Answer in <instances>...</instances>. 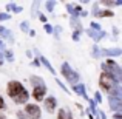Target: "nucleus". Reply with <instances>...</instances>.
<instances>
[{"label": "nucleus", "mask_w": 122, "mask_h": 119, "mask_svg": "<svg viewBox=\"0 0 122 119\" xmlns=\"http://www.w3.org/2000/svg\"><path fill=\"white\" fill-rule=\"evenodd\" d=\"M6 93H8V96L12 99L14 104H17V105L28 104L30 91L23 87V83H22L20 80H9L8 85H6Z\"/></svg>", "instance_id": "obj_1"}, {"label": "nucleus", "mask_w": 122, "mask_h": 119, "mask_svg": "<svg viewBox=\"0 0 122 119\" xmlns=\"http://www.w3.org/2000/svg\"><path fill=\"white\" fill-rule=\"evenodd\" d=\"M60 74L63 76V78L66 79V82L70 83V85H76V83H79V79H81V76H79V73L76 71V70H73L71 67H70L68 62H63L62 63V68H60Z\"/></svg>", "instance_id": "obj_2"}, {"label": "nucleus", "mask_w": 122, "mask_h": 119, "mask_svg": "<svg viewBox=\"0 0 122 119\" xmlns=\"http://www.w3.org/2000/svg\"><path fill=\"white\" fill-rule=\"evenodd\" d=\"M99 85H101V88L104 90V91L110 93L111 90H113V87L119 85V83H116L108 74H105V73H101V76H99Z\"/></svg>", "instance_id": "obj_3"}, {"label": "nucleus", "mask_w": 122, "mask_h": 119, "mask_svg": "<svg viewBox=\"0 0 122 119\" xmlns=\"http://www.w3.org/2000/svg\"><path fill=\"white\" fill-rule=\"evenodd\" d=\"M25 114L30 119H40L42 118V110L37 104H25Z\"/></svg>", "instance_id": "obj_4"}, {"label": "nucleus", "mask_w": 122, "mask_h": 119, "mask_svg": "<svg viewBox=\"0 0 122 119\" xmlns=\"http://www.w3.org/2000/svg\"><path fill=\"white\" fill-rule=\"evenodd\" d=\"M85 34H86L88 37H91V39L94 40V43H96V45H97L102 39H105V37L108 36V33H107V31H104V30H101V31H94V30H90V28H86V30H85Z\"/></svg>", "instance_id": "obj_5"}, {"label": "nucleus", "mask_w": 122, "mask_h": 119, "mask_svg": "<svg viewBox=\"0 0 122 119\" xmlns=\"http://www.w3.org/2000/svg\"><path fill=\"white\" fill-rule=\"evenodd\" d=\"M93 17H113L114 12L111 9H99L97 3H93V11H91Z\"/></svg>", "instance_id": "obj_6"}, {"label": "nucleus", "mask_w": 122, "mask_h": 119, "mask_svg": "<svg viewBox=\"0 0 122 119\" xmlns=\"http://www.w3.org/2000/svg\"><path fill=\"white\" fill-rule=\"evenodd\" d=\"M43 107L48 113H54V111L57 110V99L54 98L53 94H50L48 98L43 99Z\"/></svg>", "instance_id": "obj_7"}, {"label": "nucleus", "mask_w": 122, "mask_h": 119, "mask_svg": "<svg viewBox=\"0 0 122 119\" xmlns=\"http://www.w3.org/2000/svg\"><path fill=\"white\" fill-rule=\"evenodd\" d=\"M46 85H40V87H34L33 88V98L36 99L37 102H42L45 98H46Z\"/></svg>", "instance_id": "obj_8"}, {"label": "nucleus", "mask_w": 122, "mask_h": 119, "mask_svg": "<svg viewBox=\"0 0 122 119\" xmlns=\"http://www.w3.org/2000/svg\"><path fill=\"white\" fill-rule=\"evenodd\" d=\"M122 54L121 48H101V57H108V59H113V57H119Z\"/></svg>", "instance_id": "obj_9"}, {"label": "nucleus", "mask_w": 122, "mask_h": 119, "mask_svg": "<svg viewBox=\"0 0 122 119\" xmlns=\"http://www.w3.org/2000/svg\"><path fill=\"white\" fill-rule=\"evenodd\" d=\"M108 105H110L111 111H114V113H122V99L108 96Z\"/></svg>", "instance_id": "obj_10"}, {"label": "nucleus", "mask_w": 122, "mask_h": 119, "mask_svg": "<svg viewBox=\"0 0 122 119\" xmlns=\"http://www.w3.org/2000/svg\"><path fill=\"white\" fill-rule=\"evenodd\" d=\"M0 40H8L9 43H14V34H12V31L11 30H8V28H5V26H2V25H0Z\"/></svg>", "instance_id": "obj_11"}, {"label": "nucleus", "mask_w": 122, "mask_h": 119, "mask_svg": "<svg viewBox=\"0 0 122 119\" xmlns=\"http://www.w3.org/2000/svg\"><path fill=\"white\" fill-rule=\"evenodd\" d=\"M70 91H73V93H76V94H79V96H82V98H85L86 96V90H85V83H76V85H73L71 87V90Z\"/></svg>", "instance_id": "obj_12"}, {"label": "nucleus", "mask_w": 122, "mask_h": 119, "mask_svg": "<svg viewBox=\"0 0 122 119\" xmlns=\"http://www.w3.org/2000/svg\"><path fill=\"white\" fill-rule=\"evenodd\" d=\"M57 119H74L73 118V113L71 110H68V108H60L59 111H57Z\"/></svg>", "instance_id": "obj_13"}, {"label": "nucleus", "mask_w": 122, "mask_h": 119, "mask_svg": "<svg viewBox=\"0 0 122 119\" xmlns=\"http://www.w3.org/2000/svg\"><path fill=\"white\" fill-rule=\"evenodd\" d=\"M39 60H40V65H43L45 68H46L48 71L51 73V74H56V70L53 68V65H51V62H50V60H48V59H46L45 56H39Z\"/></svg>", "instance_id": "obj_14"}, {"label": "nucleus", "mask_w": 122, "mask_h": 119, "mask_svg": "<svg viewBox=\"0 0 122 119\" xmlns=\"http://www.w3.org/2000/svg\"><path fill=\"white\" fill-rule=\"evenodd\" d=\"M70 25H71L73 31H83L82 25H81V20L77 17H70Z\"/></svg>", "instance_id": "obj_15"}, {"label": "nucleus", "mask_w": 122, "mask_h": 119, "mask_svg": "<svg viewBox=\"0 0 122 119\" xmlns=\"http://www.w3.org/2000/svg\"><path fill=\"white\" fill-rule=\"evenodd\" d=\"M6 11H8V14H9V11H12L14 14H20V12L23 11V8H22V6H17L15 3H6Z\"/></svg>", "instance_id": "obj_16"}, {"label": "nucleus", "mask_w": 122, "mask_h": 119, "mask_svg": "<svg viewBox=\"0 0 122 119\" xmlns=\"http://www.w3.org/2000/svg\"><path fill=\"white\" fill-rule=\"evenodd\" d=\"M30 82H31V85H33V88L34 87H40V85H46L45 83V80L40 78V76H31L30 78Z\"/></svg>", "instance_id": "obj_17"}, {"label": "nucleus", "mask_w": 122, "mask_h": 119, "mask_svg": "<svg viewBox=\"0 0 122 119\" xmlns=\"http://www.w3.org/2000/svg\"><path fill=\"white\" fill-rule=\"evenodd\" d=\"M91 56H93V59H101V47L99 45H93L91 47Z\"/></svg>", "instance_id": "obj_18"}, {"label": "nucleus", "mask_w": 122, "mask_h": 119, "mask_svg": "<svg viewBox=\"0 0 122 119\" xmlns=\"http://www.w3.org/2000/svg\"><path fill=\"white\" fill-rule=\"evenodd\" d=\"M3 59H5L6 62H14V53H12L11 50H5L3 51Z\"/></svg>", "instance_id": "obj_19"}, {"label": "nucleus", "mask_w": 122, "mask_h": 119, "mask_svg": "<svg viewBox=\"0 0 122 119\" xmlns=\"http://www.w3.org/2000/svg\"><path fill=\"white\" fill-rule=\"evenodd\" d=\"M19 26H20V31H23V33H28V31L31 30V28H30V22H28V20L20 22V25H19Z\"/></svg>", "instance_id": "obj_20"}, {"label": "nucleus", "mask_w": 122, "mask_h": 119, "mask_svg": "<svg viewBox=\"0 0 122 119\" xmlns=\"http://www.w3.org/2000/svg\"><path fill=\"white\" fill-rule=\"evenodd\" d=\"M56 5H57V2H53V0H51V2H46V3H45V8H46L48 12H53L54 8H56Z\"/></svg>", "instance_id": "obj_21"}, {"label": "nucleus", "mask_w": 122, "mask_h": 119, "mask_svg": "<svg viewBox=\"0 0 122 119\" xmlns=\"http://www.w3.org/2000/svg\"><path fill=\"white\" fill-rule=\"evenodd\" d=\"M90 30H94V31H101L102 30V26H101V23H97L96 20H93L91 23H90Z\"/></svg>", "instance_id": "obj_22"}, {"label": "nucleus", "mask_w": 122, "mask_h": 119, "mask_svg": "<svg viewBox=\"0 0 122 119\" xmlns=\"http://www.w3.org/2000/svg\"><path fill=\"white\" fill-rule=\"evenodd\" d=\"M56 83H57V85H59V87H60V88H62L65 93H71V91H70V88H66V85H65V83H63V82H60V79H57V78H56Z\"/></svg>", "instance_id": "obj_23"}, {"label": "nucleus", "mask_w": 122, "mask_h": 119, "mask_svg": "<svg viewBox=\"0 0 122 119\" xmlns=\"http://www.w3.org/2000/svg\"><path fill=\"white\" fill-rule=\"evenodd\" d=\"M60 33H62V28H60V26H54L53 28V36L56 37V39L60 37Z\"/></svg>", "instance_id": "obj_24"}, {"label": "nucleus", "mask_w": 122, "mask_h": 119, "mask_svg": "<svg viewBox=\"0 0 122 119\" xmlns=\"http://www.w3.org/2000/svg\"><path fill=\"white\" fill-rule=\"evenodd\" d=\"M81 34H82V31H73L71 39L74 40V42H79V40H81Z\"/></svg>", "instance_id": "obj_25"}, {"label": "nucleus", "mask_w": 122, "mask_h": 119, "mask_svg": "<svg viewBox=\"0 0 122 119\" xmlns=\"http://www.w3.org/2000/svg\"><path fill=\"white\" fill-rule=\"evenodd\" d=\"M93 102L94 104H102V96L99 91H94V99H93Z\"/></svg>", "instance_id": "obj_26"}, {"label": "nucleus", "mask_w": 122, "mask_h": 119, "mask_svg": "<svg viewBox=\"0 0 122 119\" xmlns=\"http://www.w3.org/2000/svg\"><path fill=\"white\" fill-rule=\"evenodd\" d=\"M6 20H11V14H8V12H0V22H6Z\"/></svg>", "instance_id": "obj_27"}, {"label": "nucleus", "mask_w": 122, "mask_h": 119, "mask_svg": "<svg viewBox=\"0 0 122 119\" xmlns=\"http://www.w3.org/2000/svg\"><path fill=\"white\" fill-rule=\"evenodd\" d=\"M43 30H45V33L53 34V25H51V23H45L43 25Z\"/></svg>", "instance_id": "obj_28"}, {"label": "nucleus", "mask_w": 122, "mask_h": 119, "mask_svg": "<svg viewBox=\"0 0 122 119\" xmlns=\"http://www.w3.org/2000/svg\"><path fill=\"white\" fill-rule=\"evenodd\" d=\"M31 67H36V68H39V67H42V65H40V60H39V57H34V59L31 60Z\"/></svg>", "instance_id": "obj_29"}, {"label": "nucleus", "mask_w": 122, "mask_h": 119, "mask_svg": "<svg viewBox=\"0 0 122 119\" xmlns=\"http://www.w3.org/2000/svg\"><path fill=\"white\" fill-rule=\"evenodd\" d=\"M17 119H30V118H28L26 114H25V111L19 110V111H17Z\"/></svg>", "instance_id": "obj_30"}, {"label": "nucleus", "mask_w": 122, "mask_h": 119, "mask_svg": "<svg viewBox=\"0 0 122 119\" xmlns=\"http://www.w3.org/2000/svg\"><path fill=\"white\" fill-rule=\"evenodd\" d=\"M39 20L42 22V23H48V20H46V16H43V14H39Z\"/></svg>", "instance_id": "obj_31"}, {"label": "nucleus", "mask_w": 122, "mask_h": 119, "mask_svg": "<svg viewBox=\"0 0 122 119\" xmlns=\"http://www.w3.org/2000/svg\"><path fill=\"white\" fill-rule=\"evenodd\" d=\"M5 107H6V104H5V101H3V98L0 96V110H5Z\"/></svg>", "instance_id": "obj_32"}, {"label": "nucleus", "mask_w": 122, "mask_h": 119, "mask_svg": "<svg viewBox=\"0 0 122 119\" xmlns=\"http://www.w3.org/2000/svg\"><path fill=\"white\" fill-rule=\"evenodd\" d=\"M5 50H6V48H5V42H3V40H0V53H3Z\"/></svg>", "instance_id": "obj_33"}, {"label": "nucleus", "mask_w": 122, "mask_h": 119, "mask_svg": "<svg viewBox=\"0 0 122 119\" xmlns=\"http://www.w3.org/2000/svg\"><path fill=\"white\" fill-rule=\"evenodd\" d=\"M113 119H122V113H113Z\"/></svg>", "instance_id": "obj_34"}, {"label": "nucleus", "mask_w": 122, "mask_h": 119, "mask_svg": "<svg viewBox=\"0 0 122 119\" xmlns=\"http://www.w3.org/2000/svg\"><path fill=\"white\" fill-rule=\"evenodd\" d=\"M113 34H114V37H117V36H119V30H117L116 26H113Z\"/></svg>", "instance_id": "obj_35"}, {"label": "nucleus", "mask_w": 122, "mask_h": 119, "mask_svg": "<svg viewBox=\"0 0 122 119\" xmlns=\"http://www.w3.org/2000/svg\"><path fill=\"white\" fill-rule=\"evenodd\" d=\"M86 16H88V11L82 9V12H81V16H79V17H86Z\"/></svg>", "instance_id": "obj_36"}, {"label": "nucleus", "mask_w": 122, "mask_h": 119, "mask_svg": "<svg viewBox=\"0 0 122 119\" xmlns=\"http://www.w3.org/2000/svg\"><path fill=\"white\" fill-rule=\"evenodd\" d=\"M28 34H30L31 37H36V31H34V30H30V31H28Z\"/></svg>", "instance_id": "obj_37"}, {"label": "nucleus", "mask_w": 122, "mask_h": 119, "mask_svg": "<svg viewBox=\"0 0 122 119\" xmlns=\"http://www.w3.org/2000/svg\"><path fill=\"white\" fill-rule=\"evenodd\" d=\"M3 62H5V59H3V53H0V65H3Z\"/></svg>", "instance_id": "obj_38"}, {"label": "nucleus", "mask_w": 122, "mask_h": 119, "mask_svg": "<svg viewBox=\"0 0 122 119\" xmlns=\"http://www.w3.org/2000/svg\"><path fill=\"white\" fill-rule=\"evenodd\" d=\"M26 56H28V57H33V51L28 50V51H26Z\"/></svg>", "instance_id": "obj_39"}, {"label": "nucleus", "mask_w": 122, "mask_h": 119, "mask_svg": "<svg viewBox=\"0 0 122 119\" xmlns=\"http://www.w3.org/2000/svg\"><path fill=\"white\" fill-rule=\"evenodd\" d=\"M0 119H6V116H5L3 113H0Z\"/></svg>", "instance_id": "obj_40"}]
</instances>
